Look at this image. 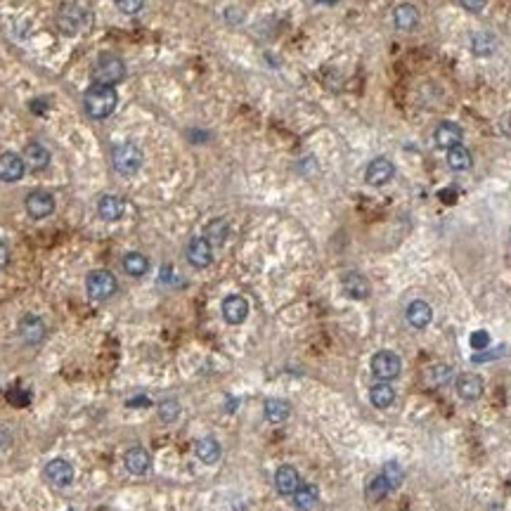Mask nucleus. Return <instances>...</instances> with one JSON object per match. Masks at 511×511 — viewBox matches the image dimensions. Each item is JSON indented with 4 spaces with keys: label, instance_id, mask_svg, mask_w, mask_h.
Instances as JSON below:
<instances>
[{
    "label": "nucleus",
    "instance_id": "1",
    "mask_svg": "<svg viewBox=\"0 0 511 511\" xmlns=\"http://www.w3.org/2000/svg\"><path fill=\"white\" fill-rule=\"evenodd\" d=\"M117 105H119V95H117V90L109 88V85H90L83 95L85 112H88V117L95 121L109 119L114 114V109H117Z\"/></svg>",
    "mask_w": 511,
    "mask_h": 511
},
{
    "label": "nucleus",
    "instance_id": "2",
    "mask_svg": "<svg viewBox=\"0 0 511 511\" xmlns=\"http://www.w3.org/2000/svg\"><path fill=\"white\" fill-rule=\"evenodd\" d=\"M93 85H109V88H114L117 83H121L126 78V64L124 59L117 57V54L112 52H102L100 57H97V62L93 66Z\"/></svg>",
    "mask_w": 511,
    "mask_h": 511
},
{
    "label": "nucleus",
    "instance_id": "3",
    "mask_svg": "<svg viewBox=\"0 0 511 511\" xmlns=\"http://www.w3.org/2000/svg\"><path fill=\"white\" fill-rule=\"evenodd\" d=\"M88 24H90V12L81 3H76V0L64 3L57 12V29L64 36H76Z\"/></svg>",
    "mask_w": 511,
    "mask_h": 511
},
{
    "label": "nucleus",
    "instance_id": "4",
    "mask_svg": "<svg viewBox=\"0 0 511 511\" xmlns=\"http://www.w3.org/2000/svg\"><path fill=\"white\" fill-rule=\"evenodd\" d=\"M142 149L133 142H124L119 147H114L112 151V163L117 168V173L121 175H135L140 168H142Z\"/></svg>",
    "mask_w": 511,
    "mask_h": 511
},
{
    "label": "nucleus",
    "instance_id": "5",
    "mask_svg": "<svg viewBox=\"0 0 511 511\" xmlns=\"http://www.w3.org/2000/svg\"><path fill=\"white\" fill-rule=\"evenodd\" d=\"M117 289L119 282L109 270H93L85 277V291L93 301H107V298L117 294Z\"/></svg>",
    "mask_w": 511,
    "mask_h": 511
},
{
    "label": "nucleus",
    "instance_id": "6",
    "mask_svg": "<svg viewBox=\"0 0 511 511\" xmlns=\"http://www.w3.org/2000/svg\"><path fill=\"white\" fill-rule=\"evenodd\" d=\"M400 369H403V362L400 357L395 355L393 350H379L374 353L372 357V374L379 381H391L395 376H400Z\"/></svg>",
    "mask_w": 511,
    "mask_h": 511
},
{
    "label": "nucleus",
    "instance_id": "7",
    "mask_svg": "<svg viewBox=\"0 0 511 511\" xmlns=\"http://www.w3.org/2000/svg\"><path fill=\"white\" fill-rule=\"evenodd\" d=\"M43 476H45L47 483H52L54 488H66V485L74 483V466H71L66 459L57 457V459L47 461L45 468H43Z\"/></svg>",
    "mask_w": 511,
    "mask_h": 511
},
{
    "label": "nucleus",
    "instance_id": "8",
    "mask_svg": "<svg viewBox=\"0 0 511 511\" xmlns=\"http://www.w3.org/2000/svg\"><path fill=\"white\" fill-rule=\"evenodd\" d=\"M24 206H27V213L34 221H43V218H47L54 211V197L45 190H34L27 194Z\"/></svg>",
    "mask_w": 511,
    "mask_h": 511
},
{
    "label": "nucleus",
    "instance_id": "9",
    "mask_svg": "<svg viewBox=\"0 0 511 511\" xmlns=\"http://www.w3.org/2000/svg\"><path fill=\"white\" fill-rule=\"evenodd\" d=\"M395 175V166L391 159H386V156H376L374 161H369L367 170H364V180H367V185L372 187H381L386 185V182H391Z\"/></svg>",
    "mask_w": 511,
    "mask_h": 511
},
{
    "label": "nucleus",
    "instance_id": "10",
    "mask_svg": "<svg viewBox=\"0 0 511 511\" xmlns=\"http://www.w3.org/2000/svg\"><path fill=\"white\" fill-rule=\"evenodd\" d=\"M185 253L190 265L197 267V270H204V267H209L213 263V246L206 242V237H192Z\"/></svg>",
    "mask_w": 511,
    "mask_h": 511
},
{
    "label": "nucleus",
    "instance_id": "11",
    "mask_svg": "<svg viewBox=\"0 0 511 511\" xmlns=\"http://www.w3.org/2000/svg\"><path fill=\"white\" fill-rule=\"evenodd\" d=\"M20 336L24 343H29V346H38L45 341L47 336V329H45V322H43L38 315H24V318L20 320Z\"/></svg>",
    "mask_w": 511,
    "mask_h": 511
},
{
    "label": "nucleus",
    "instance_id": "12",
    "mask_svg": "<svg viewBox=\"0 0 511 511\" xmlns=\"http://www.w3.org/2000/svg\"><path fill=\"white\" fill-rule=\"evenodd\" d=\"M24 170H27V161H24V156L15 154V151H5V154H0V180L3 182L22 180Z\"/></svg>",
    "mask_w": 511,
    "mask_h": 511
},
{
    "label": "nucleus",
    "instance_id": "13",
    "mask_svg": "<svg viewBox=\"0 0 511 511\" xmlns=\"http://www.w3.org/2000/svg\"><path fill=\"white\" fill-rule=\"evenodd\" d=\"M461 138H464V131H461V126L452 124V121H440V124L436 126L434 140L440 149L457 147V145H461Z\"/></svg>",
    "mask_w": 511,
    "mask_h": 511
},
{
    "label": "nucleus",
    "instance_id": "14",
    "mask_svg": "<svg viewBox=\"0 0 511 511\" xmlns=\"http://www.w3.org/2000/svg\"><path fill=\"white\" fill-rule=\"evenodd\" d=\"M341 287H343V294L353 298V301H364L369 296V282L362 272H355V270L346 272L341 277Z\"/></svg>",
    "mask_w": 511,
    "mask_h": 511
},
{
    "label": "nucleus",
    "instance_id": "15",
    "mask_svg": "<svg viewBox=\"0 0 511 511\" xmlns=\"http://www.w3.org/2000/svg\"><path fill=\"white\" fill-rule=\"evenodd\" d=\"M454 386H457V395L461 400H466V403H473V400H478L483 395V379L473 372L459 374Z\"/></svg>",
    "mask_w": 511,
    "mask_h": 511
},
{
    "label": "nucleus",
    "instance_id": "16",
    "mask_svg": "<svg viewBox=\"0 0 511 511\" xmlns=\"http://www.w3.org/2000/svg\"><path fill=\"white\" fill-rule=\"evenodd\" d=\"M223 318L228 325H242L249 318V301L244 296H228L223 301Z\"/></svg>",
    "mask_w": 511,
    "mask_h": 511
},
{
    "label": "nucleus",
    "instance_id": "17",
    "mask_svg": "<svg viewBox=\"0 0 511 511\" xmlns=\"http://www.w3.org/2000/svg\"><path fill=\"white\" fill-rule=\"evenodd\" d=\"M301 476H298V471L291 464H284V466H279L277 468V473H275V488L279 495H284V497H291L294 492L301 488Z\"/></svg>",
    "mask_w": 511,
    "mask_h": 511
},
{
    "label": "nucleus",
    "instance_id": "18",
    "mask_svg": "<svg viewBox=\"0 0 511 511\" xmlns=\"http://www.w3.org/2000/svg\"><path fill=\"white\" fill-rule=\"evenodd\" d=\"M124 464L133 476H142V473H147L151 466V454L145 447H131L124 457Z\"/></svg>",
    "mask_w": 511,
    "mask_h": 511
},
{
    "label": "nucleus",
    "instance_id": "19",
    "mask_svg": "<svg viewBox=\"0 0 511 511\" xmlns=\"http://www.w3.org/2000/svg\"><path fill=\"white\" fill-rule=\"evenodd\" d=\"M124 211H126V204H124V199L117 197V194H105V197H100V202H97V213H100V218L107 223L119 221V218L124 216Z\"/></svg>",
    "mask_w": 511,
    "mask_h": 511
},
{
    "label": "nucleus",
    "instance_id": "20",
    "mask_svg": "<svg viewBox=\"0 0 511 511\" xmlns=\"http://www.w3.org/2000/svg\"><path fill=\"white\" fill-rule=\"evenodd\" d=\"M393 22L400 31H412L419 24V10L412 3H400L393 12Z\"/></svg>",
    "mask_w": 511,
    "mask_h": 511
},
{
    "label": "nucleus",
    "instance_id": "21",
    "mask_svg": "<svg viewBox=\"0 0 511 511\" xmlns=\"http://www.w3.org/2000/svg\"><path fill=\"white\" fill-rule=\"evenodd\" d=\"M431 318H434V310L426 301H412L407 306V322H410L415 329H424V327L431 325Z\"/></svg>",
    "mask_w": 511,
    "mask_h": 511
},
{
    "label": "nucleus",
    "instance_id": "22",
    "mask_svg": "<svg viewBox=\"0 0 511 511\" xmlns=\"http://www.w3.org/2000/svg\"><path fill=\"white\" fill-rule=\"evenodd\" d=\"M194 452H197L199 461H204V464H216V461L221 459L223 450H221V443H218L216 438L206 436V438H199V440H197Z\"/></svg>",
    "mask_w": 511,
    "mask_h": 511
},
{
    "label": "nucleus",
    "instance_id": "23",
    "mask_svg": "<svg viewBox=\"0 0 511 511\" xmlns=\"http://www.w3.org/2000/svg\"><path fill=\"white\" fill-rule=\"evenodd\" d=\"M24 161L27 166H31L34 170H43L50 163V151L43 147L40 142H29L27 149H24Z\"/></svg>",
    "mask_w": 511,
    "mask_h": 511
},
{
    "label": "nucleus",
    "instance_id": "24",
    "mask_svg": "<svg viewBox=\"0 0 511 511\" xmlns=\"http://www.w3.org/2000/svg\"><path fill=\"white\" fill-rule=\"evenodd\" d=\"M369 400H372V405L379 407V410H386V407H391L395 403L393 386H391V383H386V381L374 383V386L369 388Z\"/></svg>",
    "mask_w": 511,
    "mask_h": 511
},
{
    "label": "nucleus",
    "instance_id": "25",
    "mask_svg": "<svg viewBox=\"0 0 511 511\" xmlns=\"http://www.w3.org/2000/svg\"><path fill=\"white\" fill-rule=\"evenodd\" d=\"M291 497H294V507L298 511H310V509L318 507L320 490L315 488V485H301V488H298Z\"/></svg>",
    "mask_w": 511,
    "mask_h": 511
},
{
    "label": "nucleus",
    "instance_id": "26",
    "mask_svg": "<svg viewBox=\"0 0 511 511\" xmlns=\"http://www.w3.org/2000/svg\"><path fill=\"white\" fill-rule=\"evenodd\" d=\"M228 232H230L228 221H223V218H213V221L206 225L204 237L211 246H223L225 239H228Z\"/></svg>",
    "mask_w": 511,
    "mask_h": 511
},
{
    "label": "nucleus",
    "instance_id": "27",
    "mask_svg": "<svg viewBox=\"0 0 511 511\" xmlns=\"http://www.w3.org/2000/svg\"><path fill=\"white\" fill-rule=\"evenodd\" d=\"M124 270H126L131 277H142V275H147V270H149V260H147V256H142L140 251L126 253V256H124Z\"/></svg>",
    "mask_w": 511,
    "mask_h": 511
},
{
    "label": "nucleus",
    "instance_id": "28",
    "mask_svg": "<svg viewBox=\"0 0 511 511\" xmlns=\"http://www.w3.org/2000/svg\"><path fill=\"white\" fill-rule=\"evenodd\" d=\"M263 412H265V419L267 422H272V424H279V422H284V419L289 417V412H291V407L287 400H279V398H270V400H265V407H263Z\"/></svg>",
    "mask_w": 511,
    "mask_h": 511
},
{
    "label": "nucleus",
    "instance_id": "29",
    "mask_svg": "<svg viewBox=\"0 0 511 511\" xmlns=\"http://www.w3.org/2000/svg\"><path fill=\"white\" fill-rule=\"evenodd\" d=\"M447 166L452 168V170H468V168L473 166L471 151H468L466 147H461V145H457V147H452V149H447Z\"/></svg>",
    "mask_w": 511,
    "mask_h": 511
},
{
    "label": "nucleus",
    "instance_id": "30",
    "mask_svg": "<svg viewBox=\"0 0 511 511\" xmlns=\"http://www.w3.org/2000/svg\"><path fill=\"white\" fill-rule=\"evenodd\" d=\"M391 492V485H388V480L383 478V473H376V476L367 483V497L369 502H381L383 497Z\"/></svg>",
    "mask_w": 511,
    "mask_h": 511
},
{
    "label": "nucleus",
    "instance_id": "31",
    "mask_svg": "<svg viewBox=\"0 0 511 511\" xmlns=\"http://www.w3.org/2000/svg\"><path fill=\"white\" fill-rule=\"evenodd\" d=\"M495 47H497V43L490 34H476L471 38V50H473V54H478V57H488V54L495 52Z\"/></svg>",
    "mask_w": 511,
    "mask_h": 511
},
{
    "label": "nucleus",
    "instance_id": "32",
    "mask_svg": "<svg viewBox=\"0 0 511 511\" xmlns=\"http://www.w3.org/2000/svg\"><path fill=\"white\" fill-rule=\"evenodd\" d=\"M383 478L388 480V485H391V490L400 488V483H403V468H400L398 461H386V466L381 468Z\"/></svg>",
    "mask_w": 511,
    "mask_h": 511
},
{
    "label": "nucleus",
    "instance_id": "33",
    "mask_svg": "<svg viewBox=\"0 0 511 511\" xmlns=\"http://www.w3.org/2000/svg\"><path fill=\"white\" fill-rule=\"evenodd\" d=\"M429 381L434 383V386H445L447 381H452V369H450L447 364H434V367L429 369Z\"/></svg>",
    "mask_w": 511,
    "mask_h": 511
},
{
    "label": "nucleus",
    "instance_id": "34",
    "mask_svg": "<svg viewBox=\"0 0 511 511\" xmlns=\"http://www.w3.org/2000/svg\"><path fill=\"white\" fill-rule=\"evenodd\" d=\"M178 415H180V403L175 398L163 400V403L159 405V417L163 419V422H175Z\"/></svg>",
    "mask_w": 511,
    "mask_h": 511
},
{
    "label": "nucleus",
    "instance_id": "35",
    "mask_svg": "<svg viewBox=\"0 0 511 511\" xmlns=\"http://www.w3.org/2000/svg\"><path fill=\"white\" fill-rule=\"evenodd\" d=\"M8 400L17 407H27L29 400H31V393L24 391V388H12V391L8 393Z\"/></svg>",
    "mask_w": 511,
    "mask_h": 511
},
{
    "label": "nucleus",
    "instance_id": "36",
    "mask_svg": "<svg viewBox=\"0 0 511 511\" xmlns=\"http://www.w3.org/2000/svg\"><path fill=\"white\" fill-rule=\"evenodd\" d=\"M117 8L124 15H138L145 8V0H117Z\"/></svg>",
    "mask_w": 511,
    "mask_h": 511
},
{
    "label": "nucleus",
    "instance_id": "37",
    "mask_svg": "<svg viewBox=\"0 0 511 511\" xmlns=\"http://www.w3.org/2000/svg\"><path fill=\"white\" fill-rule=\"evenodd\" d=\"M471 346H473V348H476V350L488 348V346H490L488 332H473V334H471Z\"/></svg>",
    "mask_w": 511,
    "mask_h": 511
},
{
    "label": "nucleus",
    "instance_id": "38",
    "mask_svg": "<svg viewBox=\"0 0 511 511\" xmlns=\"http://www.w3.org/2000/svg\"><path fill=\"white\" fill-rule=\"evenodd\" d=\"M461 3V8L468 10V12H480L488 5V0H459Z\"/></svg>",
    "mask_w": 511,
    "mask_h": 511
},
{
    "label": "nucleus",
    "instance_id": "39",
    "mask_svg": "<svg viewBox=\"0 0 511 511\" xmlns=\"http://www.w3.org/2000/svg\"><path fill=\"white\" fill-rule=\"evenodd\" d=\"M126 405H128V407H149V405H151V400L147 398V395H138V398L128 400Z\"/></svg>",
    "mask_w": 511,
    "mask_h": 511
},
{
    "label": "nucleus",
    "instance_id": "40",
    "mask_svg": "<svg viewBox=\"0 0 511 511\" xmlns=\"http://www.w3.org/2000/svg\"><path fill=\"white\" fill-rule=\"evenodd\" d=\"M8 260H10V251H8V246H5V242L0 239V270L8 265Z\"/></svg>",
    "mask_w": 511,
    "mask_h": 511
}]
</instances>
